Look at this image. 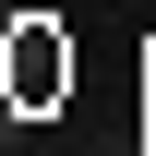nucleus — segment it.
Masks as SVG:
<instances>
[]
</instances>
